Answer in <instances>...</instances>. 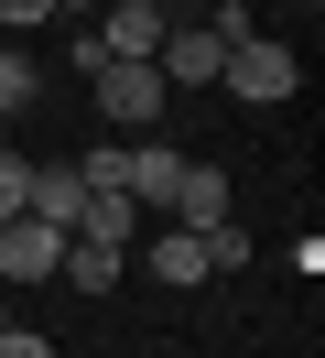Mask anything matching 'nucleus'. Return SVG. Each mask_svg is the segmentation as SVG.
Returning <instances> with one entry per match:
<instances>
[{"instance_id": "4468645a", "label": "nucleus", "mask_w": 325, "mask_h": 358, "mask_svg": "<svg viewBox=\"0 0 325 358\" xmlns=\"http://www.w3.org/2000/svg\"><path fill=\"white\" fill-rule=\"evenodd\" d=\"M22 206H33V163L0 141V217H22Z\"/></svg>"}, {"instance_id": "f8f14e48", "label": "nucleus", "mask_w": 325, "mask_h": 358, "mask_svg": "<svg viewBox=\"0 0 325 358\" xmlns=\"http://www.w3.org/2000/svg\"><path fill=\"white\" fill-rule=\"evenodd\" d=\"M76 185L87 196H130V141H98V152L76 163Z\"/></svg>"}, {"instance_id": "2eb2a0df", "label": "nucleus", "mask_w": 325, "mask_h": 358, "mask_svg": "<svg viewBox=\"0 0 325 358\" xmlns=\"http://www.w3.org/2000/svg\"><path fill=\"white\" fill-rule=\"evenodd\" d=\"M238 261H250V228H238V217L206 228V271H238Z\"/></svg>"}, {"instance_id": "f03ea898", "label": "nucleus", "mask_w": 325, "mask_h": 358, "mask_svg": "<svg viewBox=\"0 0 325 358\" xmlns=\"http://www.w3.org/2000/svg\"><path fill=\"white\" fill-rule=\"evenodd\" d=\"M87 87H98V109L120 120L130 141H152V131H163V109H173V87H163V66H98V76H87Z\"/></svg>"}, {"instance_id": "a211bd4d", "label": "nucleus", "mask_w": 325, "mask_h": 358, "mask_svg": "<svg viewBox=\"0 0 325 358\" xmlns=\"http://www.w3.org/2000/svg\"><path fill=\"white\" fill-rule=\"evenodd\" d=\"M0 326H11V304H0Z\"/></svg>"}, {"instance_id": "f257e3e1", "label": "nucleus", "mask_w": 325, "mask_h": 358, "mask_svg": "<svg viewBox=\"0 0 325 358\" xmlns=\"http://www.w3.org/2000/svg\"><path fill=\"white\" fill-rule=\"evenodd\" d=\"M98 55L108 66H152V55H163V33H173V0H98Z\"/></svg>"}, {"instance_id": "9b49d317", "label": "nucleus", "mask_w": 325, "mask_h": 358, "mask_svg": "<svg viewBox=\"0 0 325 358\" xmlns=\"http://www.w3.org/2000/svg\"><path fill=\"white\" fill-rule=\"evenodd\" d=\"M33 44H0V120H22V109H33Z\"/></svg>"}, {"instance_id": "39448f33", "label": "nucleus", "mask_w": 325, "mask_h": 358, "mask_svg": "<svg viewBox=\"0 0 325 358\" xmlns=\"http://www.w3.org/2000/svg\"><path fill=\"white\" fill-rule=\"evenodd\" d=\"M163 217H173V228H195V239H206V228H228V174H217V163H185V185H173Z\"/></svg>"}, {"instance_id": "20e7f679", "label": "nucleus", "mask_w": 325, "mask_h": 358, "mask_svg": "<svg viewBox=\"0 0 325 358\" xmlns=\"http://www.w3.org/2000/svg\"><path fill=\"white\" fill-rule=\"evenodd\" d=\"M217 87H228L238 109H282V98H293V55L250 33V44H228V66H217Z\"/></svg>"}, {"instance_id": "0eeeda50", "label": "nucleus", "mask_w": 325, "mask_h": 358, "mask_svg": "<svg viewBox=\"0 0 325 358\" xmlns=\"http://www.w3.org/2000/svg\"><path fill=\"white\" fill-rule=\"evenodd\" d=\"M141 271H152V282H173V293H195V282H217V271H206V239H195V228H163V239L141 250Z\"/></svg>"}, {"instance_id": "f3484780", "label": "nucleus", "mask_w": 325, "mask_h": 358, "mask_svg": "<svg viewBox=\"0 0 325 358\" xmlns=\"http://www.w3.org/2000/svg\"><path fill=\"white\" fill-rule=\"evenodd\" d=\"M195 11H250V0H195Z\"/></svg>"}, {"instance_id": "dca6fc26", "label": "nucleus", "mask_w": 325, "mask_h": 358, "mask_svg": "<svg viewBox=\"0 0 325 358\" xmlns=\"http://www.w3.org/2000/svg\"><path fill=\"white\" fill-rule=\"evenodd\" d=\"M0 358H55V348H43L33 326H0Z\"/></svg>"}, {"instance_id": "1a4fd4ad", "label": "nucleus", "mask_w": 325, "mask_h": 358, "mask_svg": "<svg viewBox=\"0 0 325 358\" xmlns=\"http://www.w3.org/2000/svg\"><path fill=\"white\" fill-rule=\"evenodd\" d=\"M22 217H43L55 239H76V217H87V185H76V174H43V163H33V206H22Z\"/></svg>"}, {"instance_id": "6e6552de", "label": "nucleus", "mask_w": 325, "mask_h": 358, "mask_svg": "<svg viewBox=\"0 0 325 358\" xmlns=\"http://www.w3.org/2000/svg\"><path fill=\"white\" fill-rule=\"evenodd\" d=\"M55 282H76V293H120V282H130V250H98V239H65Z\"/></svg>"}, {"instance_id": "ddd939ff", "label": "nucleus", "mask_w": 325, "mask_h": 358, "mask_svg": "<svg viewBox=\"0 0 325 358\" xmlns=\"http://www.w3.org/2000/svg\"><path fill=\"white\" fill-rule=\"evenodd\" d=\"M43 22H65V0H0V44H22V33H43Z\"/></svg>"}, {"instance_id": "7ed1b4c3", "label": "nucleus", "mask_w": 325, "mask_h": 358, "mask_svg": "<svg viewBox=\"0 0 325 358\" xmlns=\"http://www.w3.org/2000/svg\"><path fill=\"white\" fill-rule=\"evenodd\" d=\"M152 66H163L173 98H195V87H217V66H228V33L195 22V11H173V33H163V55H152Z\"/></svg>"}, {"instance_id": "9d476101", "label": "nucleus", "mask_w": 325, "mask_h": 358, "mask_svg": "<svg viewBox=\"0 0 325 358\" xmlns=\"http://www.w3.org/2000/svg\"><path fill=\"white\" fill-rule=\"evenodd\" d=\"M130 217H141V206H130V196H87V217H76V239H98V250H130Z\"/></svg>"}, {"instance_id": "423d86ee", "label": "nucleus", "mask_w": 325, "mask_h": 358, "mask_svg": "<svg viewBox=\"0 0 325 358\" xmlns=\"http://www.w3.org/2000/svg\"><path fill=\"white\" fill-rule=\"evenodd\" d=\"M173 185H185V152H173L163 131L130 141V206H173Z\"/></svg>"}]
</instances>
